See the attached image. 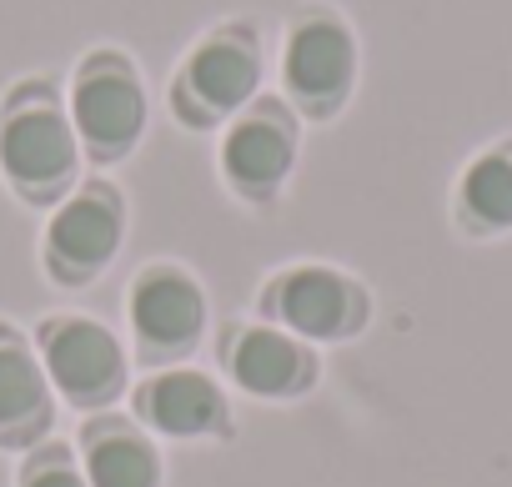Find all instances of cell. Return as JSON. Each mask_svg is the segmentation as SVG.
Here are the masks:
<instances>
[{
  "instance_id": "cell-12",
  "label": "cell",
  "mask_w": 512,
  "mask_h": 487,
  "mask_svg": "<svg viewBox=\"0 0 512 487\" xmlns=\"http://www.w3.org/2000/svg\"><path fill=\"white\" fill-rule=\"evenodd\" d=\"M51 427V382L41 357L0 327V447H26Z\"/></svg>"
},
{
  "instance_id": "cell-6",
  "label": "cell",
  "mask_w": 512,
  "mask_h": 487,
  "mask_svg": "<svg viewBox=\"0 0 512 487\" xmlns=\"http://www.w3.org/2000/svg\"><path fill=\"white\" fill-rule=\"evenodd\" d=\"M121 236H126L121 191L106 186V181H86L71 196H61V206L51 211L46 267H51L56 282L81 287V282H91L111 267V257L121 252Z\"/></svg>"
},
{
  "instance_id": "cell-9",
  "label": "cell",
  "mask_w": 512,
  "mask_h": 487,
  "mask_svg": "<svg viewBox=\"0 0 512 487\" xmlns=\"http://www.w3.org/2000/svg\"><path fill=\"white\" fill-rule=\"evenodd\" d=\"M131 332L151 357H176L206 332V292L181 267H146L131 282Z\"/></svg>"
},
{
  "instance_id": "cell-14",
  "label": "cell",
  "mask_w": 512,
  "mask_h": 487,
  "mask_svg": "<svg viewBox=\"0 0 512 487\" xmlns=\"http://www.w3.org/2000/svg\"><path fill=\"white\" fill-rule=\"evenodd\" d=\"M457 211L472 231H512V141L487 146L462 171Z\"/></svg>"
},
{
  "instance_id": "cell-3",
  "label": "cell",
  "mask_w": 512,
  "mask_h": 487,
  "mask_svg": "<svg viewBox=\"0 0 512 487\" xmlns=\"http://www.w3.org/2000/svg\"><path fill=\"white\" fill-rule=\"evenodd\" d=\"M357 31L337 6H302L282 36V101L297 116L327 121L357 86Z\"/></svg>"
},
{
  "instance_id": "cell-8",
  "label": "cell",
  "mask_w": 512,
  "mask_h": 487,
  "mask_svg": "<svg viewBox=\"0 0 512 487\" xmlns=\"http://www.w3.org/2000/svg\"><path fill=\"white\" fill-rule=\"evenodd\" d=\"M262 312L302 342H342L367 327V292L332 267H292L267 282Z\"/></svg>"
},
{
  "instance_id": "cell-2",
  "label": "cell",
  "mask_w": 512,
  "mask_h": 487,
  "mask_svg": "<svg viewBox=\"0 0 512 487\" xmlns=\"http://www.w3.org/2000/svg\"><path fill=\"white\" fill-rule=\"evenodd\" d=\"M262 71H267L262 31H256L251 21H221L176 66L171 116L191 131H206V126L246 111L256 96H262Z\"/></svg>"
},
{
  "instance_id": "cell-4",
  "label": "cell",
  "mask_w": 512,
  "mask_h": 487,
  "mask_svg": "<svg viewBox=\"0 0 512 487\" xmlns=\"http://www.w3.org/2000/svg\"><path fill=\"white\" fill-rule=\"evenodd\" d=\"M71 126H76V141L91 161H121L136 151L141 131H146V116H151V101H146V81L136 71V61L126 51H111V46H96L76 61V76H71Z\"/></svg>"
},
{
  "instance_id": "cell-11",
  "label": "cell",
  "mask_w": 512,
  "mask_h": 487,
  "mask_svg": "<svg viewBox=\"0 0 512 487\" xmlns=\"http://www.w3.org/2000/svg\"><path fill=\"white\" fill-rule=\"evenodd\" d=\"M136 417L161 437H211L226 427V397L206 372L171 367L136 387Z\"/></svg>"
},
{
  "instance_id": "cell-5",
  "label": "cell",
  "mask_w": 512,
  "mask_h": 487,
  "mask_svg": "<svg viewBox=\"0 0 512 487\" xmlns=\"http://www.w3.org/2000/svg\"><path fill=\"white\" fill-rule=\"evenodd\" d=\"M297 111L282 96H256L246 111L231 116L221 136V176L236 196L246 201H267L287 186L297 166Z\"/></svg>"
},
{
  "instance_id": "cell-7",
  "label": "cell",
  "mask_w": 512,
  "mask_h": 487,
  "mask_svg": "<svg viewBox=\"0 0 512 487\" xmlns=\"http://www.w3.org/2000/svg\"><path fill=\"white\" fill-rule=\"evenodd\" d=\"M41 367L71 407H106L126 387V352L116 332L91 317H51L41 327Z\"/></svg>"
},
{
  "instance_id": "cell-10",
  "label": "cell",
  "mask_w": 512,
  "mask_h": 487,
  "mask_svg": "<svg viewBox=\"0 0 512 487\" xmlns=\"http://www.w3.org/2000/svg\"><path fill=\"white\" fill-rule=\"evenodd\" d=\"M226 372L241 392L282 402V397H302L317 382V357L307 352L302 337L282 327H241L226 342Z\"/></svg>"
},
{
  "instance_id": "cell-15",
  "label": "cell",
  "mask_w": 512,
  "mask_h": 487,
  "mask_svg": "<svg viewBox=\"0 0 512 487\" xmlns=\"http://www.w3.org/2000/svg\"><path fill=\"white\" fill-rule=\"evenodd\" d=\"M21 487H91V482H86V472L71 462V447L51 442V447H41V452L26 462Z\"/></svg>"
},
{
  "instance_id": "cell-1",
  "label": "cell",
  "mask_w": 512,
  "mask_h": 487,
  "mask_svg": "<svg viewBox=\"0 0 512 487\" xmlns=\"http://www.w3.org/2000/svg\"><path fill=\"white\" fill-rule=\"evenodd\" d=\"M81 141L66 101L46 76H26L0 101V176L16 186L21 201L46 206L76 191Z\"/></svg>"
},
{
  "instance_id": "cell-13",
  "label": "cell",
  "mask_w": 512,
  "mask_h": 487,
  "mask_svg": "<svg viewBox=\"0 0 512 487\" xmlns=\"http://www.w3.org/2000/svg\"><path fill=\"white\" fill-rule=\"evenodd\" d=\"M81 452L91 487H161L156 447L126 422H91L81 432Z\"/></svg>"
}]
</instances>
